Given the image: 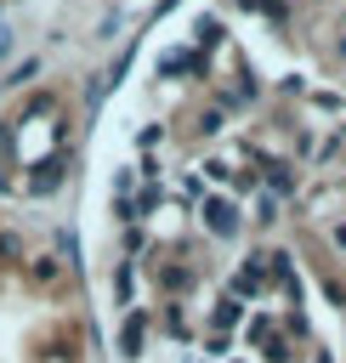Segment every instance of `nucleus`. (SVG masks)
Returning <instances> with one entry per match:
<instances>
[{"mask_svg": "<svg viewBox=\"0 0 346 363\" xmlns=\"http://www.w3.org/2000/svg\"><path fill=\"white\" fill-rule=\"evenodd\" d=\"M57 182H62V170H57V164H45V170H40V176H34V182H28V187H34V193H51V187H57Z\"/></svg>", "mask_w": 346, "mask_h": 363, "instance_id": "nucleus-4", "label": "nucleus"}, {"mask_svg": "<svg viewBox=\"0 0 346 363\" xmlns=\"http://www.w3.org/2000/svg\"><path fill=\"white\" fill-rule=\"evenodd\" d=\"M204 227L221 233V238H233V233H238V210H233V199H210V204H204Z\"/></svg>", "mask_w": 346, "mask_h": 363, "instance_id": "nucleus-1", "label": "nucleus"}, {"mask_svg": "<svg viewBox=\"0 0 346 363\" xmlns=\"http://www.w3.org/2000/svg\"><path fill=\"white\" fill-rule=\"evenodd\" d=\"M0 255H6V261L17 255V238H11V233H0Z\"/></svg>", "mask_w": 346, "mask_h": 363, "instance_id": "nucleus-5", "label": "nucleus"}, {"mask_svg": "<svg viewBox=\"0 0 346 363\" xmlns=\"http://www.w3.org/2000/svg\"><path fill=\"white\" fill-rule=\"evenodd\" d=\"M159 284L182 295V289H193V272H187V267H159Z\"/></svg>", "mask_w": 346, "mask_h": 363, "instance_id": "nucleus-3", "label": "nucleus"}, {"mask_svg": "<svg viewBox=\"0 0 346 363\" xmlns=\"http://www.w3.org/2000/svg\"><path fill=\"white\" fill-rule=\"evenodd\" d=\"M142 335H147V318H142V312H130V318L119 323V352H125V357H136V352H142Z\"/></svg>", "mask_w": 346, "mask_h": 363, "instance_id": "nucleus-2", "label": "nucleus"}]
</instances>
